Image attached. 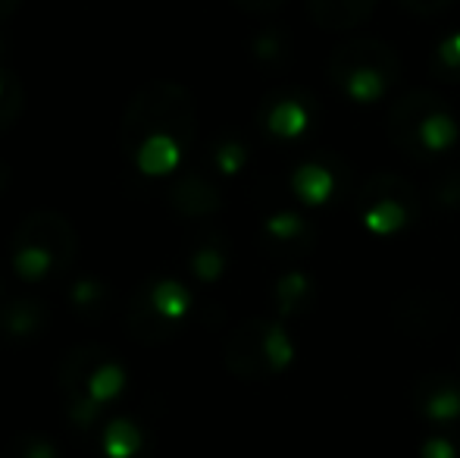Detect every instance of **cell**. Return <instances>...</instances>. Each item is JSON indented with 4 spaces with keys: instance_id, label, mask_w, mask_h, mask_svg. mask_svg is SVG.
I'll return each instance as SVG.
<instances>
[{
    "instance_id": "obj_1",
    "label": "cell",
    "mask_w": 460,
    "mask_h": 458,
    "mask_svg": "<svg viewBox=\"0 0 460 458\" xmlns=\"http://www.w3.org/2000/svg\"><path fill=\"white\" fill-rule=\"evenodd\" d=\"M388 139L413 160L445 157L460 141V120L429 88H411L388 111Z\"/></svg>"
},
{
    "instance_id": "obj_2",
    "label": "cell",
    "mask_w": 460,
    "mask_h": 458,
    "mask_svg": "<svg viewBox=\"0 0 460 458\" xmlns=\"http://www.w3.org/2000/svg\"><path fill=\"white\" fill-rule=\"evenodd\" d=\"M176 139L185 148V154L191 151L194 135H198V113H194V101L176 82H151L132 98V104L126 107L119 129V145L128 157H135L141 145L147 139Z\"/></svg>"
},
{
    "instance_id": "obj_3",
    "label": "cell",
    "mask_w": 460,
    "mask_h": 458,
    "mask_svg": "<svg viewBox=\"0 0 460 458\" xmlns=\"http://www.w3.org/2000/svg\"><path fill=\"white\" fill-rule=\"evenodd\" d=\"M326 76L345 101L358 107H373L394 88L401 76V57L394 48L376 38H354L332 50Z\"/></svg>"
},
{
    "instance_id": "obj_4",
    "label": "cell",
    "mask_w": 460,
    "mask_h": 458,
    "mask_svg": "<svg viewBox=\"0 0 460 458\" xmlns=\"http://www.w3.org/2000/svg\"><path fill=\"white\" fill-rule=\"evenodd\" d=\"M295 361V339L279 320H244L226 343V364L244 380H267Z\"/></svg>"
},
{
    "instance_id": "obj_5",
    "label": "cell",
    "mask_w": 460,
    "mask_h": 458,
    "mask_svg": "<svg viewBox=\"0 0 460 458\" xmlns=\"http://www.w3.org/2000/svg\"><path fill=\"white\" fill-rule=\"evenodd\" d=\"M354 211L364 229L373 236H398L417 220L420 195L407 179L394 173H379L360 185Z\"/></svg>"
},
{
    "instance_id": "obj_6",
    "label": "cell",
    "mask_w": 460,
    "mask_h": 458,
    "mask_svg": "<svg viewBox=\"0 0 460 458\" xmlns=\"http://www.w3.org/2000/svg\"><path fill=\"white\" fill-rule=\"evenodd\" d=\"M288 189L304 208H329L339 204L351 189V173L335 154H316L295 166Z\"/></svg>"
},
{
    "instance_id": "obj_7",
    "label": "cell",
    "mask_w": 460,
    "mask_h": 458,
    "mask_svg": "<svg viewBox=\"0 0 460 458\" xmlns=\"http://www.w3.org/2000/svg\"><path fill=\"white\" fill-rule=\"evenodd\" d=\"M257 122L270 139H304L316 122V101L314 94L297 92V88H276L257 107Z\"/></svg>"
},
{
    "instance_id": "obj_8",
    "label": "cell",
    "mask_w": 460,
    "mask_h": 458,
    "mask_svg": "<svg viewBox=\"0 0 460 458\" xmlns=\"http://www.w3.org/2000/svg\"><path fill=\"white\" fill-rule=\"evenodd\" d=\"M16 245L41 248L44 255H50V261L57 264L60 274L75 261V251H79L73 227L57 211H35V214L25 217L16 232Z\"/></svg>"
},
{
    "instance_id": "obj_9",
    "label": "cell",
    "mask_w": 460,
    "mask_h": 458,
    "mask_svg": "<svg viewBox=\"0 0 460 458\" xmlns=\"http://www.w3.org/2000/svg\"><path fill=\"white\" fill-rule=\"evenodd\" d=\"M261 245L273 257H304L314 251L316 229L301 211L276 208L261 220Z\"/></svg>"
},
{
    "instance_id": "obj_10",
    "label": "cell",
    "mask_w": 460,
    "mask_h": 458,
    "mask_svg": "<svg viewBox=\"0 0 460 458\" xmlns=\"http://www.w3.org/2000/svg\"><path fill=\"white\" fill-rule=\"evenodd\" d=\"M413 409L436 430H451L460 421V380L451 373H426L413 383Z\"/></svg>"
},
{
    "instance_id": "obj_11",
    "label": "cell",
    "mask_w": 460,
    "mask_h": 458,
    "mask_svg": "<svg viewBox=\"0 0 460 458\" xmlns=\"http://www.w3.org/2000/svg\"><path fill=\"white\" fill-rule=\"evenodd\" d=\"M170 204L185 217H210L223 208L219 185L204 173H185L170 185Z\"/></svg>"
},
{
    "instance_id": "obj_12",
    "label": "cell",
    "mask_w": 460,
    "mask_h": 458,
    "mask_svg": "<svg viewBox=\"0 0 460 458\" xmlns=\"http://www.w3.org/2000/svg\"><path fill=\"white\" fill-rule=\"evenodd\" d=\"M126 318H128V330H132V337L145 339V343H166L179 327L154 308L151 295H147V286H141L138 292L132 295Z\"/></svg>"
},
{
    "instance_id": "obj_13",
    "label": "cell",
    "mask_w": 460,
    "mask_h": 458,
    "mask_svg": "<svg viewBox=\"0 0 460 458\" xmlns=\"http://www.w3.org/2000/svg\"><path fill=\"white\" fill-rule=\"evenodd\" d=\"M376 0H307L314 22L326 31H348L367 22Z\"/></svg>"
},
{
    "instance_id": "obj_14",
    "label": "cell",
    "mask_w": 460,
    "mask_h": 458,
    "mask_svg": "<svg viewBox=\"0 0 460 458\" xmlns=\"http://www.w3.org/2000/svg\"><path fill=\"white\" fill-rule=\"evenodd\" d=\"M273 305L282 318H304L307 311H314L316 305V283L314 276L291 270V274L279 276L273 286Z\"/></svg>"
},
{
    "instance_id": "obj_15",
    "label": "cell",
    "mask_w": 460,
    "mask_h": 458,
    "mask_svg": "<svg viewBox=\"0 0 460 458\" xmlns=\"http://www.w3.org/2000/svg\"><path fill=\"white\" fill-rule=\"evenodd\" d=\"M48 308L38 299H13L0 305V333L6 339H29L44 330Z\"/></svg>"
},
{
    "instance_id": "obj_16",
    "label": "cell",
    "mask_w": 460,
    "mask_h": 458,
    "mask_svg": "<svg viewBox=\"0 0 460 458\" xmlns=\"http://www.w3.org/2000/svg\"><path fill=\"white\" fill-rule=\"evenodd\" d=\"M229 264V245L219 232H200L198 242L188 248V270L200 283H217Z\"/></svg>"
},
{
    "instance_id": "obj_17",
    "label": "cell",
    "mask_w": 460,
    "mask_h": 458,
    "mask_svg": "<svg viewBox=\"0 0 460 458\" xmlns=\"http://www.w3.org/2000/svg\"><path fill=\"white\" fill-rule=\"evenodd\" d=\"M429 73L438 82L460 85V29L442 35L429 50Z\"/></svg>"
},
{
    "instance_id": "obj_18",
    "label": "cell",
    "mask_w": 460,
    "mask_h": 458,
    "mask_svg": "<svg viewBox=\"0 0 460 458\" xmlns=\"http://www.w3.org/2000/svg\"><path fill=\"white\" fill-rule=\"evenodd\" d=\"M147 295H151L154 308H157L164 318H170L172 324H179V320L188 314V308H191V292H188L179 280L151 283V286H147Z\"/></svg>"
},
{
    "instance_id": "obj_19",
    "label": "cell",
    "mask_w": 460,
    "mask_h": 458,
    "mask_svg": "<svg viewBox=\"0 0 460 458\" xmlns=\"http://www.w3.org/2000/svg\"><path fill=\"white\" fill-rule=\"evenodd\" d=\"M248 164V145L238 135H223L210 145V166L217 170V176L232 179L244 170Z\"/></svg>"
},
{
    "instance_id": "obj_20",
    "label": "cell",
    "mask_w": 460,
    "mask_h": 458,
    "mask_svg": "<svg viewBox=\"0 0 460 458\" xmlns=\"http://www.w3.org/2000/svg\"><path fill=\"white\" fill-rule=\"evenodd\" d=\"M103 446H107L110 458H132V455H138L141 434L128 421H116L113 427L107 430V440H103Z\"/></svg>"
},
{
    "instance_id": "obj_21",
    "label": "cell",
    "mask_w": 460,
    "mask_h": 458,
    "mask_svg": "<svg viewBox=\"0 0 460 458\" xmlns=\"http://www.w3.org/2000/svg\"><path fill=\"white\" fill-rule=\"evenodd\" d=\"M6 458H60L57 449L50 446L44 436H35V434H22L10 443L6 449Z\"/></svg>"
},
{
    "instance_id": "obj_22",
    "label": "cell",
    "mask_w": 460,
    "mask_h": 458,
    "mask_svg": "<svg viewBox=\"0 0 460 458\" xmlns=\"http://www.w3.org/2000/svg\"><path fill=\"white\" fill-rule=\"evenodd\" d=\"M103 286L97 280H82V283H75V289H73V301H75V308H79L82 314H88V311H103Z\"/></svg>"
},
{
    "instance_id": "obj_23",
    "label": "cell",
    "mask_w": 460,
    "mask_h": 458,
    "mask_svg": "<svg viewBox=\"0 0 460 458\" xmlns=\"http://www.w3.org/2000/svg\"><path fill=\"white\" fill-rule=\"evenodd\" d=\"M285 54H288V48H285V38L279 31H263L254 41V57L261 63H285Z\"/></svg>"
},
{
    "instance_id": "obj_24",
    "label": "cell",
    "mask_w": 460,
    "mask_h": 458,
    "mask_svg": "<svg viewBox=\"0 0 460 458\" xmlns=\"http://www.w3.org/2000/svg\"><path fill=\"white\" fill-rule=\"evenodd\" d=\"M423 458H460V446L448 430H436L432 436H426Z\"/></svg>"
},
{
    "instance_id": "obj_25",
    "label": "cell",
    "mask_w": 460,
    "mask_h": 458,
    "mask_svg": "<svg viewBox=\"0 0 460 458\" xmlns=\"http://www.w3.org/2000/svg\"><path fill=\"white\" fill-rule=\"evenodd\" d=\"M438 183L448 185V192H436V204L438 208H460V170L442 173Z\"/></svg>"
},
{
    "instance_id": "obj_26",
    "label": "cell",
    "mask_w": 460,
    "mask_h": 458,
    "mask_svg": "<svg viewBox=\"0 0 460 458\" xmlns=\"http://www.w3.org/2000/svg\"><path fill=\"white\" fill-rule=\"evenodd\" d=\"M398 4L404 6L407 13H413V16L429 19V16H438V13L448 10L455 0H398Z\"/></svg>"
},
{
    "instance_id": "obj_27",
    "label": "cell",
    "mask_w": 460,
    "mask_h": 458,
    "mask_svg": "<svg viewBox=\"0 0 460 458\" xmlns=\"http://www.w3.org/2000/svg\"><path fill=\"white\" fill-rule=\"evenodd\" d=\"M238 6H242L244 13H273V10H279V6L285 4V0H235Z\"/></svg>"
},
{
    "instance_id": "obj_28",
    "label": "cell",
    "mask_w": 460,
    "mask_h": 458,
    "mask_svg": "<svg viewBox=\"0 0 460 458\" xmlns=\"http://www.w3.org/2000/svg\"><path fill=\"white\" fill-rule=\"evenodd\" d=\"M16 6H19V0H0V22H4V19L10 16Z\"/></svg>"
},
{
    "instance_id": "obj_29",
    "label": "cell",
    "mask_w": 460,
    "mask_h": 458,
    "mask_svg": "<svg viewBox=\"0 0 460 458\" xmlns=\"http://www.w3.org/2000/svg\"><path fill=\"white\" fill-rule=\"evenodd\" d=\"M0 305H4V286H0Z\"/></svg>"
},
{
    "instance_id": "obj_30",
    "label": "cell",
    "mask_w": 460,
    "mask_h": 458,
    "mask_svg": "<svg viewBox=\"0 0 460 458\" xmlns=\"http://www.w3.org/2000/svg\"><path fill=\"white\" fill-rule=\"evenodd\" d=\"M0 48H4V44H0Z\"/></svg>"
}]
</instances>
